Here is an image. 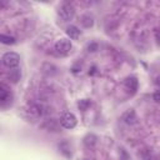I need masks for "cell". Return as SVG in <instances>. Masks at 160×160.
<instances>
[{"instance_id":"8","label":"cell","mask_w":160,"mask_h":160,"mask_svg":"<svg viewBox=\"0 0 160 160\" xmlns=\"http://www.w3.org/2000/svg\"><path fill=\"white\" fill-rule=\"evenodd\" d=\"M125 86L131 92H135L138 90V79L135 76H129L125 79Z\"/></svg>"},{"instance_id":"9","label":"cell","mask_w":160,"mask_h":160,"mask_svg":"<svg viewBox=\"0 0 160 160\" xmlns=\"http://www.w3.org/2000/svg\"><path fill=\"white\" fill-rule=\"evenodd\" d=\"M20 76H21V72L19 70V68H15V69H10V74H9V78L12 82H18L20 80Z\"/></svg>"},{"instance_id":"2","label":"cell","mask_w":160,"mask_h":160,"mask_svg":"<svg viewBox=\"0 0 160 160\" xmlns=\"http://www.w3.org/2000/svg\"><path fill=\"white\" fill-rule=\"evenodd\" d=\"M59 16L62 21H70L75 16V9L70 4H65L59 9Z\"/></svg>"},{"instance_id":"12","label":"cell","mask_w":160,"mask_h":160,"mask_svg":"<svg viewBox=\"0 0 160 160\" xmlns=\"http://www.w3.org/2000/svg\"><path fill=\"white\" fill-rule=\"evenodd\" d=\"M89 106H90V101H89L88 99H82V100H80V101L78 102V108H79L80 110H82V111H85Z\"/></svg>"},{"instance_id":"7","label":"cell","mask_w":160,"mask_h":160,"mask_svg":"<svg viewBox=\"0 0 160 160\" xmlns=\"http://www.w3.org/2000/svg\"><path fill=\"white\" fill-rule=\"evenodd\" d=\"M80 34H81L80 29L78 26H75V25H70V26L66 28V35L72 40H78L80 38Z\"/></svg>"},{"instance_id":"4","label":"cell","mask_w":160,"mask_h":160,"mask_svg":"<svg viewBox=\"0 0 160 160\" xmlns=\"http://www.w3.org/2000/svg\"><path fill=\"white\" fill-rule=\"evenodd\" d=\"M55 50L59 54H68L71 50V41L66 38H61L55 42Z\"/></svg>"},{"instance_id":"3","label":"cell","mask_w":160,"mask_h":160,"mask_svg":"<svg viewBox=\"0 0 160 160\" xmlns=\"http://www.w3.org/2000/svg\"><path fill=\"white\" fill-rule=\"evenodd\" d=\"M60 124L65 129H74L78 124V120H76V116L72 112H66L60 119Z\"/></svg>"},{"instance_id":"1","label":"cell","mask_w":160,"mask_h":160,"mask_svg":"<svg viewBox=\"0 0 160 160\" xmlns=\"http://www.w3.org/2000/svg\"><path fill=\"white\" fill-rule=\"evenodd\" d=\"M1 61H2V65L9 68V69H15L19 66V62H20V56L14 52V51H9V52H5L1 58Z\"/></svg>"},{"instance_id":"11","label":"cell","mask_w":160,"mask_h":160,"mask_svg":"<svg viewBox=\"0 0 160 160\" xmlns=\"http://www.w3.org/2000/svg\"><path fill=\"white\" fill-rule=\"evenodd\" d=\"M81 24H82L85 28H91L92 24H94L92 18H91L90 15H84V16L81 18Z\"/></svg>"},{"instance_id":"14","label":"cell","mask_w":160,"mask_h":160,"mask_svg":"<svg viewBox=\"0 0 160 160\" xmlns=\"http://www.w3.org/2000/svg\"><path fill=\"white\" fill-rule=\"evenodd\" d=\"M152 99L156 101V102H160V90L159 91H155L152 94Z\"/></svg>"},{"instance_id":"13","label":"cell","mask_w":160,"mask_h":160,"mask_svg":"<svg viewBox=\"0 0 160 160\" xmlns=\"http://www.w3.org/2000/svg\"><path fill=\"white\" fill-rule=\"evenodd\" d=\"M95 140H96V138H95L94 135H88V136L84 139V142H85L88 146H90V145L92 146V145L95 144Z\"/></svg>"},{"instance_id":"15","label":"cell","mask_w":160,"mask_h":160,"mask_svg":"<svg viewBox=\"0 0 160 160\" xmlns=\"http://www.w3.org/2000/svg\"><path fill=\"white\" fill-rule=\"evenodd\" d=\"M155 39H156V42H158V45H160V31H158V32H156V36H155Z\"/></svg>"},{"instance_id":"6","label":"cell","mask_w":160,"mask_h":160,"mask_svg":"<svg viewBox=\"0 0 160 160\" xmlns=\"http://www.w3.org/2000/svg\"><path fill=\"white\" fill-rule=\"evenodd\" d=\"M122 120L124 122L129 124V125H135L139 122V119H138V115L134 110H128L122 114Z\"/></svg>"},{"instance_id":"5","label":"cell","mask_w":160,"mask_h":160,"mask_svg":"<svg viewBox=\"0 0 160 160\" xmlns=\"http://www.w3.org/2000/svg\"><path fill=\"white\" fill-rule=\"evenodd\" d=\"M12 100V94L10 91V89L5 85V84H1L0 85V102L2 106H5L6 104L11 102Z\"/></svg>"},{"instance_id":"10","label":"cell","mask_w":160,"mask_h":160,"mask_svg":"<svg viewBox=\"0 0 160 160\" xmlns=\"http://www.w3.org/2000/svg\"><path fill=\"white\" fill-rule=\"evenodd\" d=\"M0 41L5 45H12L15 44V38L14 36H10V35H5V34H1L0 35Z\"/></svg>"},{"instance_id":"16","label":"cell","mask_w":160,"mask_h":160,"mask_svg":"<svg viewBox=\"0 0 160 160\" xmlns=\"http://www.w3.org/2000/svg\"><path fill=\"white\" fill-rule=\"evenodd\" d=\"M155 84L158 85V88H160V75L156 78V80H155Z\"/></svg>"}]
</instances>
